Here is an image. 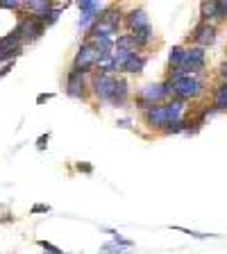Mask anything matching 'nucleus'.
<instances>
[{
	"label": "nucleus",
	"instance_id": "f257e3e1",
	"mask_svg": "<svg viewBox=\"0 0 227 254\" xmlns=\"http://www.w3.org/2000/svg\"><path fill=\"white\" fill-rule=\"evenodd\" d=\"M173 98V82L168 77L164 82H157V84H146L143 89H139L137 93V105L139 109H150V107H157V105H166V102Z\"/></svg>",
	"mask_w": 227,
	"mask_h": 254
},
{
	"label": "nucleus",
	"instance_id": "f03ea898",
	"mask_svg": "<svg viewBox=\"0 0 227 254\" xmlns=\"http://www.w3.org/2000/svg\"><path fill=\"white\" fill-rule=\"evenodd\" d=\"M207 66V53L205 48H198V46H191L186 48V55H184V62H182L180 68L170 70L168 79H180V77H186V75H198L202 73Z\"/></svg>",
	"mask_w": 227,
	"mask_h": 254
},
{
	"label": "nucleus",
	"instance_id": "7ed1b4c3",
	"mask_svg": "<svg viewBox=\"0 0 227 254\" xmlns=\"http://www.w3.org/2000/svg\"><path fill=\"white\" fill-rule=\"evenodd\" d=\"M173 82V95L180 100H196L205 93V79L200 75H186L180 79H170Z\"/></svg>",
	"mask_w": 227,
	"mask_h": 254
},
{
	"label": "nucleus",
	"instance_id": "20e7f679",
	"mask_svg": "<svg viewBox=\"0 0 227 254\" xmlns=\"http://www.w3.org/2000/svg\"><path fill=\"white\" fill-rule=\"evenodd\" d=\"M109 5L105 2H98V0H79L77 2V9H79V27L84 34H89L98 23H100L102 14Z\"/></svg>",
	"mask_w": 227,
	"mask_h": 254
},
{
	"label": "nucleus",
	"instance_id": "39448f33",
	"mask_svg": "<svg viewBox=\"0 0 227 254\" xmlns=\"http://www.w3.org/2000/svg\"><path fill=\"white\" fill-rule=\"evenodd\" d=\"M116 82H118V75H100V73H93L91 77V93L95 95V100L100 102H109L114 91H116Z\"/></svg>",
	"mask_w": 227,
	"mask_h": 254
},
{
	"label": "nucleus",
	"instance_id": "423d86ee",
	"mask_svg": "<svg viewBox=\"0 0 227 254\" xmlns=\"http://www.w3.org/2000/svg\"><path fill=\"white\" fill-rule=\"evenodd\" d=\"M89 75L82 73V70L77 68H71L69 73H66V95L69 98H73V100H82L86 95V89H89Z\"/></svg>",
	"mask_w": 227,
	"mask_h": 254
},
{
	"label": "nucleus",
	"instance_id": "0eeeda50",
	"mask_svg": "<svg viewBox=\"0 0 227 254\" xmlns=\"http://www.w3.org/2000/svg\"><path fill=\"white\" fill-rule=\"evenodd\" d=\"M100 55L95 53V48L91 46V41H82V46L77 48V53H75V59H73V68L82 70V73L91 75V70H95V62H98Z\"/></svg>",
	"mask_w": 227,
	"mask_h": 254
},
{
	"label": "nucleus",
	"instance_id": "6e6552de",
	"mask_svg": "<svg viewBox=\"0 0 227 254\" xmlns=\"http://www.w3.org/2000/svg\"><path fill=\"white\" fill-rule=\"evenodd\" d=\"M227 21L225 0H212V2H200V23H216Z\"/></svg>",
	"mask_w": 227,
	"mask_h": 254
},
{
	"label": "nucleus",
	"instance_id": "1a4fd4ad",
	"mask_svg": "<svg viewBox=\"0 0 227 254\" xmlns=\"http://www.w3.org/2000/svg\"><path fill=\"white\" fill-rule=\"evenodd\" d=\"M16 30L21 32L23 43H34L46 32V25L41 21H37L34 16H23L21 21H18V25H16Z\"/></svg>",
	"mask_w": 227,
	"mask_h": 254
},
{
	"label": "nucleus",
	"instance_id": "9d476101",
	"mask_svg": "<svg viewBox=\"0 0 227 254\" xmlns=\"http://www.w3.org/2000/svg\"><path fill=\"white\" fill-rule=\"evenodd\" d=\"M218 39V30L216 25H212V23H198L196 27H193V32H191V41L196 43L198 48H209L214 46Z\"/></svg>",
	"mask_w": 227,
	"mask_h": 254
},
{
	"label": "nucleus",
	"instance_id": "9b49d317",
	"mask_svg": "<svg viewBox=\"0 0 227 254\" xmlns=\"http://www.w3.org/2000/svg\"><path fill=\"white\" fill-rule=\"evenodd\" d=\"M143 121L150 129H157V132H164L168 127V116H166V107L164 105H157V107H150V109L143 111Z\"/></svg>",
	"mask_w": 227,
	"mask_h": 254
},
{
	"label": "nucleus",
	"instance_id": "f8f14e48",
	"mask_svg": "<svg viewBox=\"0 0 227 254\" xmlns=\"http://www.w3.org/2000/svg\"><path fill=\"white\" fill-rule=\"evenodd\" d=\"M125 25H127V30H130V34H134V32L143 30V27H150L152 23H150L148 11L143 9V7H137V9L125 14Z\"/></svg>",
	"mask_w": 227,
	"mask_h": 254
},
{
	"label": "nucleus",
	"instance_id": "ddd939ff",
	"mask_svg": "<svg viewBox=\"0 0 227 254\" xmlns=\"http://www.w3.org/2000/svg\"><path fill=\"white\" fill-rule=\"evenodd\" d=\"M164 107H166V116H168V125L177 121H186V109H189V102L186 100H180V98L173 95Z\"/></svg>",
	"mask_w": 227,
	"mask_h": 254
},
{
	"label": "nucleus",
	"instance_id": "4468645a",
	"mask_svg": "<svg viewBox=\"0 0 227 254\" xmlns=\"http://www.w3.org/2000/svg\"><path fill=\"white\" fill-rule=\"evenodd\" d=\"M127 100H130V84H127L125 77H118L116 91H114V95H111L109 105H111V107H125Z\"/></svg>",
	"mask_w": 227,
	"mask_h": 254
},
{
	"label": "nucleus",
	"instance_id": "2eb2a0df",
	"mask_svg": "<svg viewBox=\"0 0 227 254\" xmlns=\"http://www.w3.org/2000/svg\"><path fill=\"white\" fill-rule=\"evenodd\" d=\"M146 64H148V57H146V55L134 53L132 57L127 59L125 66H123V73H127V75H139V73H143Z\"/></svg>",
	"mask_w": 227,
	"mask_h": 254
},
{
	"label": "nucleus",
	"instance_id": "dca6fc26",
	"mask_svg": "<svg viewBox=\"0 0 227 254\" xmlns=\"http://www.w3.org/2000/svg\"><path fill=\"white\" fill-rule=\"evenodd\" d=\"M23 9L30 11V16L39 18V16H43L48 9H53V2H50V0H27V2H23Z\"/></svg>",
	"mask_w": 227,
	"mask_h": 254
},
{
	"label": "nucleus",
	"instance_id": "f3484780",
	"mask_svg": "<svg viewBox=\"0 0 227 254\" xmlns=\"http://www.w3.org/2000/svg\"><path fill=\"white\" fill-rule=\"evenodd\" d=\"M95 73H100V75H118L116 62H114V55H100V57H98V62H95Z\"/></svg>",
	"mask_w": 227,
	"mask_h": 254
},
{
	"label": "nucleus",
	"instance_id": "a211bd4d",
	"mask_svg": "<svg viewBox=\"0 0 227 254\" xmlns=\"http://www.w3.org/2000/svg\"><path fill=\"white\" fill-rule=\"evenodd\" d=\"M212 109L216 111H227V82H221V84L214 89V105Z\"/></svg>",
	"mask_w": 227,
	"mask_h": 254
},
{
	"label": "nucleus",
	"instance_id": "6ab92c4d",
	"mask_svg": "<svg viewBox=\"0 0 227 254\" xmlns=\"http://www.w3.org/2000/svg\"><path fill=\"white\" fill-rule=\"evenodd\" d=\"M116 50H127V53H141V50H139L137 39H134L130 32H125V34H118V37H116Z\"/></svg>",
	"mask_w": 227,
	"mask_h": 254
},
{
	"label": "nucleus",
	"instance_id": "aec40b11",
	"mask_svg": "<svg viewBox=\"0 0 227 254\" xmlns=\"http://www.w3.org/2000/svg\"><path fill=\"white\" fill-rule=\"evenodd\" d=\"M184 55H186V48L184 46H173V48H170V50H168V66H170V70L180 68L182 62H184Z\"/></svg>",
	"mask_w": 227,
	"mask_h": 254
},
{
	"label": "nucleus",
	"instance_id": "412c9836",
	"mask_svg": "<svg viewBox=\"0 0 227 254\" xmlns=\"http://www.w3.org/2000/svg\"><path fill=\"white\" fill-rule=\"evenodd\" d=\"M132 37L137 39V43H139V50H143V48H148L150 43L154 41V30H152V25H150V27H143V30L134 32Z\"/></svg>",
	"mask_w": 227,
	"mask_h": 254
},
{
	"label": "nucleus",
	"instance_id": "4be33fe9",
	"mask_svg": "<svg viewBox=\"0 0 227 254\" xmlns=\"http://www.w3.org/2000/svg\"><path fill=\"white\" fill-rule=\"evenodd\" d=\"M59 16H62V7H55V5H53V9H48L43 16H39L37 21H41L43 25L48 27V25H55V23L59 21Z\"/></svg>",
	"mask_w": 227,
	"mask_h": 254
},
{
	"label": "nucleus",
	"instance_id": "5701e85b",
	"mask_svg": "<svg viewBox=\"0 0 227 254\" xmlns=\"http://www.w3.org/2000/svg\"><path fill=\"white\" fill-rule=\"evenodd\" d=\"M100 254H130V250H127V248H121V245H116L114 241H109V243L100 245Z\"/></svg>",
	"mask_w": 227,
	"mask_h": 254
},
{
	"label": "nucleus",
	"instance_id": "b1692460",
	"mask_svg": "<svg viewBox=\"0 0 227 254\" xmlns=\"http://www.w3.org/2000/svg\"><path fill=\"white\" fill-rule=\"evenodd\" d=\"M134 53H127V50H114V62H116V70L123 73V66L127 64V59L132 57Z\"/></svg>",
	"mask_w": 227,
	"mask_h": 254
},
{
	"label": "nucleus",
	"instance_id": "393cba45",
	"mask_svg": "<svg viewBox=\"0 0 227 254\" xmlns=\"http://www.w3.org/2000/svg\"><path fill=\"white\" fill-rule=\"evenodd\" d=\"M186 127H189V121L170 123V125L164 129V134H166V136H173V134H182V132H186Z\"/></svg>",
	"mask_w": 227,
	"mask_h": 254
},
{
	"label": "nucleus",
	"instance_id": "a878e982",
	"mask_svg": "<svg viewBox=\"0 0 227 254\" xmlns=\"http://www.w3.org/2000/svg\"><path fill=\"white\" fill-rule=\"evenodd\" d=\"M107 234H111V241L116 245H121V248H127V250H132L134 248V241H130V238H123L118 232H114V229H107Z\"/></svg>",
	"mask_w": 227,
	"mask_h": 254
},
{
	"label": "nucleus",
	"instance_id": "bb28decb",
	"mask_svg": "<svg viewBox=\"0 0 227 254\" xmlns=\"http://www.w3.org/2000/svg\"><path fill=\"white\" fill-rule=\"evenodd\" d=\"M177 232H184L189 234L191 238H198V241H205V238H216V234H205V232H193V229H186V227H175Z\"/></svg>",
	"mask_w": 227,
	"mask_h": 254
},
{
	"label": "nucleus",
	"instance_id": "cd10ccee",
	"mask_svg": "<svg viewBox=\"0 0 227 254\" xmlns=\"http://www.w3.org/2000/svg\"><path fill=\"white\" fill-rule=\"evenodd\" d=\"M39 248H41L46 254H69V252H64V250H59L57 245H53L50 241H39Z\"/></svg>",
	"mask_w": 227,
	"mask_h": 254
},
{
	"label": "nucleus",
	"instance_id": "c85d7f7f",
	"mask_svg": "<svg viewBox=\"0 0 227 254\" xmlns=\"http://www.w3.org/2000/svg\"><path fill=\"white\" fill-rule=\"evenodd\" d=\"M0 9L18 11V9H23V2H18V0H0Z\"/></svg>",
	"mask_w": 227,
	"mask_h": 254
},
{
	"label": "nucleus",
	"instance_id": "c756f323",
	"mask_svg": "<svg viewBox=\"0 0 227 254\" xmlns=\"http://www.w3.org/2000/svg\"><path fill=\"white\" fill-rule=\"evenodd\" d=\"M48 141H50V134H41V136L37 138V150H46L48 148Z\"/></svg>",
	"mask_w": 227,
	"mask_h": 254
},
{
	"label": "nucleus",
	"instance_id": "7c9ffc66",
	"mask_svg": "<svg viewBox=\"0 0 227 254\" xmlns=\"http://www.w3.org/2000/svg\"><path fill=\"white\" fill-rule=\"evenodd\" d=\"M48 211H50V206H48V204H34L30 209V216H37V213H48Z\"/></svg>",
	"mask_w": 227,
	"mask_h": 254
},
{
	"label": "nucleus",
	"instance_id": "2f4dec72",
	"mask_svg": "<svg viewBox=\"0 0 227 254\" xmlns=\"http://www.w3.org/2000/svg\"><path fill=\"white\" fill-rule=\"evenodd\" d=\"M11 68H14V62H7V64H2V66H0V79L5 77V75L9 73Z\"/></svg>",
	"mask_w": 227,
	"mask_h": 254
},
{
	"label": "nucleus",
	"instance_id": "473e14b6",
	"mask_svg": "<svg viewBox=\"0 0 227 254\" xmlns=\"http://www.w3.org/2000/svg\"><path fill=\"white\" fill-rule=\"evenodd\" d=\"M53 98H55L53 93H41V95H37V105H43V102L53 100Z\"/></svg>",
	"mask_w": 227,
	"mask_h": 254
},
{
	"label": "nucleus",
	"instance_id": "72a5a7b5",
	"mask_svg": "<svg viewBox=\"0 0 227 254\" xmlns=\"http://www.w3.org/2000/svg\"><path fill=\"white\" fill-rule=\"evenodd\" d=\"M218 73H221L223 82H227V62H223V64H221V68H218Z\"/></svg>",
	"mask_w": 227,
	"mask_h": 254
},
{
	"label": "nucleus",
	"instance_id": "f704fd0d",
	"mask_svg": "<svg viewBox=\"0 0 227 254\" xmlns=\"http://www.w3.org/2000/svg\"><path fill=\"white\" fill-rule=\"evenodd\" d=\"M77 170H79V173H93V166H89V164H77Z\"/></svg>",
	"mask_w": 227,
	"mask_h": 254
},
{
	"label": "nucleus",
	"instance_id": "c9c22d12",
	"mask_svg": "<svg viewBox=\"0 0 227 254\" xmlns=\"http://www.w3.org/2000/svg\"><path fill=\"white\" fill-rule=\"evenodd\" d=\"M116 125H118V127H125V129H127V127H130V121H127V118H125V121H118Z\"/></svg>",
	"mask_w": 227,
	"mask_h": 254
},
{
	"label": "nucleus",
	"instance_id": "e433bc0d",
	"mask_svg": "<svg viewBox=\"0 0 227 254\" xmlns=\"http://www.w3.org/2000/svg\"><path fill=\"white\" fill-rule=\"evenodd\" d=\"M225 9H227V0H225Z\"/></svg>",
	"mask_w": 227,
	"mask_h": 254
}]
</instances>
